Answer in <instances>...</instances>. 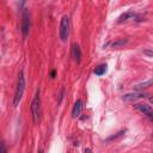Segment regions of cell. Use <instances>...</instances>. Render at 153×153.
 I'll use <instances>...</instances> for the list:
<instances>
[{
    "mask_svg": "<svg viewBox=\"0 0 153 153\" xmlns=\"http://www.w3.org/2000/svg\"><path fill=\"white\" fill-rule=\"evenodd\" d=\"M25 90V76H24V72L23 69L19 72L18 74V80H17V87H16V92H14V98H13V105L18 106L19 102L22 100L23 93Z\"/></svg>",
    "mask_w": 153,
    "mask_h": 153,
    "instance_id": "6da1fadb",
    "label": "cell"
},
{
    "mask_svg": "<svg viewBox=\"0 0 153 153\" xmlns=\"http://www.w3.org/2000/svg\"><path fill=\"white\" fill-rule=\"evenodd\" d=\"M31 115H32V121L33 123H37L39 120L41 115V96H39V88L36 91L35 97L31 103Z\"/></svg>",
    "mask_w": 153,
    "mask_h": 153,
    "instance_id": "7a4b0ae2",
    "label": "cell"
},
{
    "mask_svg": "<svg viewBox=\"0 0 153 153\" xmlns=\"http://www.w3.org/2000/svg\"><path fill=\"white\" fill-rule=\"evenodd\" d=\"M30 26H31V20H30V13L27 8H23V13H22V35L23 38H26V36L29 35L30 31Z\"/></svg>",
    "mask_w": 153,
    "mask_h": 153,
    "instance_id": "3957f363",
    "label": "cell"
},
{
    "mask_svg": "<svg viewBox=\"0 0 153 153\" xmlns=\"http://www.w3.org/2000/svg\"><path fill=\"white\" fill-rule=\"evenodd\" d=\"M69 35V18L68 16H63L60 23V38L62 42H66Z\"/></svg>",
    "mask_w": 153,
    "mask_h": 153,
    "instance_id": "277c9868",
    "label": "cell"
},
{
    "mask_svg": "<svg viewBox=\"0 0 153 153\" xmlns=\"http://www.w3.org/2000/svg\"><path fill=\"white\" fill-rule=\"evenodd\" d=\"M147 94L146 93H136V92H133V93H127L124 96H122V100L124 102H135L140 98H145Z\"/></svg>",
    "mask_w": 153,
    "mask_h": 153,
    "instance_id": "5b68a950",
    "label": "cell"
},
{
    "mask_svg": "<svg viewBox=\"0 0 153 153\" xmlns=\"http://www.w3.org/2000/svg\"><path fill=\"white\" fill-rule=\"evenodd\" d=\"M136 109L139 111H141L143 115H146L148 118L153 117V110H152V108L149 105H147V104H137L136 105Z\"/></svg>",
    "mask_w": 153,
    "mask_h": 153,
    "instance_id": "8992f818",
    "label": "cell"
},
{
    "mask_svg": "<svg viewBox=\"0 0 153 153\" xmlns=\"http://www.w3.org/2000/svg\"><path fill=\"white\" fill-rule=\"evenodd\" d=\"M72 56L75 60L76 63H80L81 61V49L78 44H73L72 45Z\"/></svg>",
    "mask_w": 153,
    "mask_h": 153,
    "instance_id": "52a82bcc",
    "label": "cell"
},
{
    "mask_svg": "<svg viewBox=\"0 0 153 153\" xmlns=\"http://www.w3.org/2000/svg\"><path fill=\"white\" fill-rule=\"evenodd\" d=\"M136 17V14L133 12V11H127V12H124L123 14H121L120 17H118V19H117V23L118 24H121V23H123V22H126V20H128V19H130V18H135Z\"/></svg>",
    "mask_w": 153,
    "mask_h": 153,
    "instance_id": "ba28073f",
    "label": "cell"
},
{
    "mask_svg": "<svg viewBox=\"0 0 153 153\" xmlns=\"http://www.w3.org/2000/svg\"><path fill=\"white\" fill-rule=\"evenodd\" d=\"M81 110H82V102H81L80 99H78V100L75 102L74 106H73V110H72V116H73L74 118H75V117H78V116L80 115Z\"/></svg>",
    "mask_w": 153,
    "mask_h": 153,
    "instance_id": "9c48e42d",
    "label": "cell"
},
{
    "mask_svg": "<svg viewBox=\"0 0 153 153\" xmlns=\"http://www.w3.org/2000/svg\"><path fill=\"white\" fill-rule=\"evenodd\" d=\"M153 85V79H149V80H147V81H145V82H141V84H137L134 88L136 90V91H141V90H143V88H147V87H149V86H152Z\"/></svg>",
    "mask_w": 153,
    "mask_h": 153,
    "instance_id": "30bf717a",
    "label": "cell"
},
{
    "mask_svg": "<svg viewBox=\"0 0 153 153\" xmlns=\"http://www.w3.org/2000/svg\"><path fill=\"white\" fill-rule=\"evenodd\" d=\"M123 134H124V130H120V131H118V133H116L115 135H111V136L106 137V139L104 140V143H109V142H111V141H114V140H116V139L121 137Z\"/></svg>",
    "mask_w": 153,
    "mask_h": 153,
    "instance_id": "8fae6325",
    "label": "cell"
},
{
    "mask_svg": "<svg viewBox=\"0 0 153 153\" xmlns=\"http://www.w3.org/2000/svg\"><path fill=\"white\" fill-rule=\"evenodd\" d=\"M106 72V65H99L98 67H96V69H94V74L96 75H103L104 73Z\"/></svg>",
    "mask_w": 153,
    "mask_h": 153,
    "instance_id": "7c38bea8",
    "label": "cell"
},
{
    "mask_svg": "<svg viewBox=\"0 0 153 153\" xmlns=\"http://www.w3.org/2000/svg\"><path fill=\"white\" fill-rule=\"evenodd\" d=\"M127 42H128L127 38H120V39H117V41H115V42L112 43V48H120V47H123L124 44H127Z\"/></svg>",
    "mask_w": 153,
    "mask_h": 153,
    "instance_id": "4fadbf2b",
    "label": "cell"
},
{
    "mask_svg": "<svg viewBox=\"0 0 153 153\" xmlns=\"http://www.w3.org/2000/svg\"><path fill=\"white\" fill-rule=\"evenodd\" d=\"M63 93H65V90L62 88V90H61V92H60V96H59V100H57V104H60V103H61V100H62V98H63Z\"/></svg>",
    "mask_w": 153,
    "mask_h": 153,
    "instance_id": "5bb4252c",
    "label": "cell"
},
{
    "mask_svg": "<svg viewBox=\"0 0 153 153\" xmlns=\"http://www.w3.org/2000/svg\"><path fill=\"white\" fill-rule=\"evenodd\" d=\"M1 153H7V149H6V145H5V142H4V141L1 142Z\"/></svg>",
    "mask_w": 153,
    "mask_h": 153,
    "instance_id": "9a60e30c",
    "label": "cell"
},
{
    "mask_svg": "<svg viewBox=\"0 0 153 153\" xmlns=\"http://www.w3.org/2000/svg\"><path fill=\"white\" fill-rule=\"evenodd\" d=\"M50 76H51V78H55V71H51V73H50Z\"/></svg>",
    "mask_w": 153,
    "mask_h": 153,
    "instance_id": "2e32d148",
    "label": "cell"
},
{
    "mask_svg": "<svg viewBox=\"0 0 153 153\" xmlns=\"http://www.w3.org/2000/svg\"><path fill=\"white\" fill-rule=\"evenodd\" d=\"M85 153H91V149H90V148H86V149H85Z\"/></svg>",
    "mask_w": 153,
    "mask_h": 153,
    "instance_id": "e0dca14e",
    "label": "cell"
},
{
    "mask_svg": "<svg viewBox=\"0 0 153 153\" xmlns=\"http://www.w3.org/2000/svg\"><path fill=\"white\" fill-rule=\"evenodd\" d=\"M149 100H151V103H153V97H151V98H149Z\"/></svg>",
    "mask_w": 153,
    "mask_h": 153,
    "instance_id": "ac0fdd59",
    "label": "cell"
},
{
    "mask_svg": "<svg viewBox=\"0 0 153 153\" xmlns=\"http://www.w3.org/2000/svg\"><path fill=\"white\" fill-rule=\"evenodd\" d=\"M149 120H151V121H152V122H153V117H151V118H149Z\"/></svg>",
    "mask_w": 153,
    "mask_h": 153,
    "instance_id": "d6986e66",
    "label": "cell"
},
{
    "mask_svg": "<svg viewBox=\"0 0 153 153\" xmlns=\"http://www.w3.org/2000/svg\"><path fill=\"white\" fill-rule=\"evenodd\" d=\"M38 153H43V152H42V151H38Z\"/></svg>",
    "mask_w": 153,
    "mask_h": 153,
    "instance_id": "ffe728a7",
    "label": "cell"
},
{
    "mask_svg": "<svg viewBox=\"0 0 153 153\" xmlns=\"http://www.w3.org/2000/svg\"><path fill=\"white\" fill-rule=\"evenodd\" d=\"M152 136H153V135H152Z\"/></svg>",
    "mask_w": 153,
    "mask_h": 153,
    "instance_id": "44dd1931",
    "label": "cell"
}]
</instances>
